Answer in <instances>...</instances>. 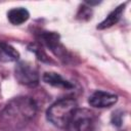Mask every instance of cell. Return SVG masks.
<instances>
[{
    "label": "cell",
    "mask_w": 131,
    "mask_h": 131,
    "mask_svg": "<svg viewBox=\"0 0 131 131\" xmlns=\"http://www.w3.org/2000/svg\"><path fill=\"white\" fill-rule=\"evenodd\" d=\"M36 113L37 103L32 97H14L1 111L0 123L7 131H18L35 117Z\"/></svg>",
    "instance_id": "obj_1"
},
{
    "label": "cell",
    "mask_w": 131,
    "mask_h": 131,
    "mask_svg": "<svg viewBox=\"0 0 131 131\" xmlns=\"http://www.w3.org/2000/svg\"><path fill=\"white\" fill-rule=\"evenodd\" d=\"M78 104L73 98H62L49 106L46 113L47 120L58 128H66Z\"/></svg>",
    "instance_id": "obj_2"
},
{
    "label": "cell",
    "mask_w": 131,
    "mask_h": 131,
    "mask_svg": "<svg viewBox=\"0 0 131 131\" xmlns=\"http://www.w3.org/2000/svg\"><path fill=\"white\" fill-rule=\"evenodd\" d=\"M94 122V115L91 111L77 108L64 129L66 131H92Z\"/></svg>",
    "instance_id": "obj_3"
},
{
    "label": "cell",
    "mask_w": 131,
    "mask_h": 131,
    "mask_svg": "<svg viewBox=\"0 0 131 131\" xmlns=\"http://www.w3.org/2000/svg\"><path fill=\"white\" fill-rule=\"evenodd\" d=\"M14 76L18 83L29 87H35L39 83V73L35 66L28 61H18L14 68Z\"/></svg>",
    "instance_id": "obj_4"
},
{
    "label": "cell",
    "mask_w": 131,
    "mask_h": 131,
    "mask_svg": "<svg viewBox=\"0 0 131 131\" xmlns=\"http://www.w3.org/2000/svg\"><path fill=\"white\" fill-rule=\"evenodd\" d=\"M118 100L117 95L105 92V91H95L89 96L88 102L93 107L103 108V107H110L114 105Z\"/></svg>",
    "instance_id": "obj_5"
},
{
    "label": "cell",
    "mask_w": 131,
    "mask_h": 131,
    "mask_svg": "<svg viewBox=\"0 0 131 131\" xmlns=\"http://www.w3.org/2000/svg\"><path fill=\"white\" fill-rule=\"evenodd\" d=\"M38 40L41 44L51 49L56 55H60L61 53H64L63 47L59 43V35L54 32H41L39 34Z\"/></svg>",
    "instance_id": "obj_6"
},
{
    "label": "cell",
    "mask_w": 131,
    "mask_h": 131,
    "mask_svg": "<svg viewBox=\"0 0 131 131\" xmlns=\"http://www.w3.org/2000/svg\"><path fill=\"white\" fill-rule=\"evenodd\" d=\"M43 81L53 87L57 88H62V89H72L74 85L63 79L59 74L53 73V72H47L43 75Z\"/></svg>",
    "instance_id": "obj_7"
},
{
    "label": "cell",
    "mask_w": 131,
    "mask_h": 131,
    "mask_svg": "<svg viewBox=\"0 0 131 131\" xmlns=\"http://www.w3.org/2000/svg\"><path fill=\"white\" fill-rule=\"evenodd\" d=\"M19 58L18 51L6 42L0 41V62H11Z\"/></svg>",
    "instance_id": "obj_8"
},
{
    "label": "cell",
    "mask_w": 131,
    "mask_h": 131,
    "mask_svg": "<svg viewBox=\"0 0 131 131\" xmlns=\"http://www.w3.org/2000/svg\"><path fill=\"white\" fill-rule=\"evenodd\" d=\"M29 16H30L29 11L24 7L12 8L7 13L8 20L13 25H21V24H24L25 21H27L29 19Z\"/></svg>",
    "instance_id": "obj_9"
},
{
    "label": "cell",
    "mask_w": 131,
    "mask_h": 131,
    "mask_svg": "<svg viewBox=\"0 0 131 131\" xmlns=\"http://www.w3.org/2000/svg\"><path fill=\"white\" fill-rule=\"evenodd\" d=\"M125 5H126V4H122V5L118 6L117 8H115V10H113L100 24H98L97 29L103 30V29L110 28V27L114 26L115 24H117V23L119 21V19L121 18V16H122V13H123V11H124Z\"/></svg>",
    "instance_id": "obj_10"
},
{
    "label": "cell",
    "mask_w": 131,
    "mask_h": 131,
    "mask_svg": "<svg viewBox=\"0 0 131 131\" xmlns=\"http://www.w3.org/2000/svg\"><path fill=\"white\" fill-rule=\"evenodd\" d=\"M29 48H30L31 51H34V52L36 53L37 57H38L40 60H42V61H49V59H48L46 53L42 50V48H41L38 44H31Z\"/></svg>",
    "instance_id": "obj_11"
},
{
    "label": "cell",
    "mask_w": 131,
    "mask_h": 131,
    "mask_svg": "<svg viewBox=\"0 0 131 131\" xmlns=\"http://www.w3.org/2000/svg\"><path fill=\"white\" fill-rule=\"evenodd\" d=\"M91 9L87 6H82L80 9H79V12H78V17L81 18V19H89L91 17Z\"/></svg>",
    "instance_id": "obj_12"
}]
</instances>
